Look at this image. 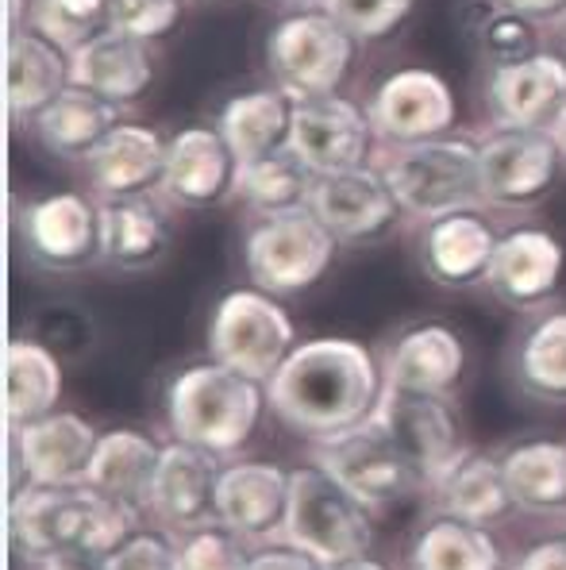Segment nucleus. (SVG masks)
<instances>
[{
    "instance_id": "obj_1",
    "label": "nucleus",
    "mask_w": 566,
    "mask_h": 570,
    "mask_svg": "<svg viewBox=\"0 0 566 570\" xmlns=\"http://www.w3.org/2000/svg\"><path fill=\"white\" fill-rule=\"evenodd\" d=\"M381 393V363L366 351V343L339 335L297 343L281 371L266 382L274 413L320 443L370 421Z\"/></svg>"
},
{
    "instance_id": "obj_2",
    "label": "nucleus",
    "mask_w": 566,
    "mask_h": 570,
    "mask_svg": "<svg viewBox=\"0 0 566 570\" xmlns=\"http://www.w3.org/2000/svg\"><path fill=\"white\" fill-rule=\"evenodd\" d=\"M266 401L270 397L262 382L208 358V363L186 366L170 382L166 416H170L173 440L193 443L212 455H231L251 440Z\"/></svg>"
},
{
    "instance_id": "obj_3",
    "label": "nucleus",
    "mask_w": 566,
    "mask_h": 570,
    "mask_svg": "<svg viewBox=\"0 0 566 570\" xmlns=\"http://www.w3.org/2000/svg\"><path fill=\"white\" fill-rule=\"evenodd\" d=\"M378 166L401 200V213L420 224L463 208H481L478 136L470 131H447L428 142L386 150Z\"/></svg>"
},
{
    "instance_id": "obj_4",
    "label": "nucleus",
    "mask_w": 566,
    "mask_h": 570,
    "mask_svg": "<svg viewBox=\"0 0 566 570\" xmlns=\"http://www.w3.org/2000/svg\"><path fill=\"white\" fill-rule=\"evenodd\" d=\"M359 58V39L324 8L286 12L266 36V66L294 100L339 94Z\"/></svg>"
},
{
    "instance_id": "obj_5",
    "label": "nucleus",
    "mask_w": 566,
    "mask_h": 570,
    "mask_svg": "<svg viewBox=\"0 0 566 570\" xmlns=\"http://www.w3.org/2000/svg\"><path fill=\"white\" fill-rule=\"evenodd\" d=\"M370 505H363L336 474L320 463L301 466L289 474V505H286V540L309 551L320 567L344 563L366 556L370 548Z\"/></svg>"
},
{
    "instance_id": "obj_6",
    "label": "nucleus",
    "mask_w": 566,
    "mask_h": 570,
    "mask_svg": "<svg viewBox=\"0 0 566 570\" xmlns=\"http://www.w3.org/2000/svg\"><path fill=\"white\" fill-rule=\"evenodd\" d=\"M339 239L316 220L312 208L294 213L251 216L244 236V266L247 278L274 297H294L312 289L336 263Z\"/></svg>"
},
{
    "instance_id": "obj_7",
    "label": "nucleus",
    "mask_w": 566,
    "mask_h": 570,
    "mask_svg": "<svg viewBox=\"0 0 566 570\" xmlns=\"http://www.w3.org/2000/svg\"><path fill=\"white\" fill-rule=\"evenodd\" d=\"M297 347L294 321L266 289H231L216 301L208 321V355L255 382H270Z\"/></svg>"
},
{
    "instance_id": "obj_8",
    "label": "nucleus",
    "mask_w": 566,
    "mask_h": 570,
    "mask_svg": "<svg viewBox=\"0 0 566 570\" xmlns=\"http://www.w3.org/2000/svg\"><path fill=\"white\" fill-rule=\"evenodd\" d=\"M566 155L552 128H489L478 136L481 208L524 213L555 189Z\"/></svg>"
},
{
    "instance_id": "obj_9",
    "label": "nucleus",
    "mask_w": 566,
    "mask_h": 570,
    "mask_svg": "<svg viewBox=\"0 0 566 570\" xmlns=\"http://www.w3.org/2000/svg\"><path fill=\"white\" fill-rule=\"evenodd\" d=\"M316 463L328 474H336L363 505H386V501L409 498L413 490L428 485L413 455L394 440V432L378 416L336 435V440H324L316 448Z\"/></svg>"
},
{
    "instance_id": "obj_10",
    "label": "nucleus",
    "mask_w": 566,
    "mask_h": 570,
    "mask_svg": "<svg viewBox=\"0 0 566 570\" xmlns=\"http://www.w3.org/2000/svg\"><path fill=\"white\" fill-rule=\"evenodd\" d=\"M366 116H370L378 147L397 150L455 131L459 105H455L451 86L436 70L401 66L374 86V94L366 97Z\"/></svg>"
},
{
    "instance_id": "obj_11",
    "label": "nucleus",
    "mask_w": 566,
    "mask_h": 570,
    "mask_svg": "<svg viewBox=\"0 0 566 570\" xmlns=\"http://www.w3.org/2000/svg\"><path fill=\"white\" fill-rule=\"evenodd\" d=\"M289 147L297 150V158L309 166L316 178H324V174L370 166L374 150H378V136L370 128L366 105H355L351 97L339 94H324L294 105Z\"/></svg>"
},
{
    "instance_id": "obj_12",
    "label": "nucleus",
    "mask_w": 566,
    "mask_h": 570,
    "mask_svg": "<svg viewBox=\"0 0 566 570\" xmlns=\"http://www.w3.org/2000/svg\"><path fill=\"white\" fill-rule=\"evenodd\" d=\"M309 208L316 213V220L339 239V247H363V243L389 236L405 216L401 200L389 189L378 163L316 178Z\"/></svg>"
},
{
    "instance_id": "obj_13",
    "label": "nucleus",
    "mask_w": 566,
    "mask_h": 570,
    "mask_svg": "<svg viewBox=\"0 0 566 570\" xmlns=\"http://www.w3.org/2000/svg\"><path fill=\"white\" fill-rule=\"evenodd\" d=\"M20 239L47 271H78L101 258V200L86 193H47L20 213Z\"/></svg>"
},
{
    "instance_id": "obj_14",
    "label": "nucleus",
    "mask_w": 566,
    "mask_h": 570,
    "mask_svg": "<svg viewBox=\"0 0 566 570\" xmlns=\"http://www.w3.org/2000/svg\"><path fill=\"white\" fill-rule=\"evenodd\" d=\"M481 105L494 128H552L566 105V50H536L509 66H489Z\"/></svg>"
},
{
    "instance_id": "obj_15",
    "label": "nucleus",
    "mask_w": 566,
    "mask_h": 570,
    "mask_svg": "<svg viewBox=\"0 0 566 570\" xmlns=\"http://www.w3.org/2000/svg\"><path fill=\"white\" fill-rule=\"evenodd\" d=\"M239 158L220 128L193 124L166 139V170L158 197L173 208H216L236 197Z\"/></svg>"
},
{
    "instance_id": "obj_16",
    "label": "nucleus",
    "mask_w": 566,
    "mask_h": 570,
    "mask_svg": "<svg viewBox=\"0 0 566 570\" xmlns=\"http://www.w3.org/2000/svg\"><path fill=\"white\" fill-rule=\"evenodd\" d=\"M566 271V250L559 236L536 224L502 232L489 263L486 285L513 308H539L555 297Z\"/></svg>"
},
{
    "instance_id": "obj_17",
    "label": "nucleus",
    "mask_w": 566,
    "mask_h": 570,
    "mask_svg": "<svg viewBox=\"0 0 566 570\" xmlns=\"http://www.w3.org/2000/svg\"><path fill=\"white\" fill-rule=\"evenodd\" d=\"M12 448L20 455V466L28 474V482L36 485H86L89 482V463L97 451V428L81 421L78 413H54L39 416V421L16 424Z\"/></svg>"
},
{
    "instance_id": "obj_18",
    "label": "nucleus",
    "mask_w": 566,
    "mask_h": 570,
    "mask_svg": "<svg viewBox=\"0 0 566 570\" xmlns=\"http://www.w3.org/2000/svg\"><path fill=\"white\" fill-rule=\"evenodd\" d=\"M89 485H36L28 482L8 505V528L28 559H51L54 551L81 548L89 521Z\"/></svg>"
},
{
    "instance_id": "obj_19",
    "label": "nucleus",
    "mask_w": 566,
    "mask_h": 570,
    "mask_svg": "<svg viewBox=\"0 0 566 570\" xmlns=\"http://www.w3.org/2000/svg\"><path fill=\"white\" fill-rule=\"evenodd\" d=\"M81 166L97 200L155 197L162 189L166 139L147 124L120 120Z\"/></svg>"
},
{
    "instance_id": "obj_20",
    "label": "nucleus",
    "mask_w": 566,
    "mask_h": 570,
    "mask_svg": "<svg viewBox=\"0 0 566 570\" xmlns=\"http://www.w3.org/2000/svg\"><path fill=\"white\" fill-rule=\"evenodd\" d=\"M73 86L70 50L36 31L31 23L4 39V108L12 124H36L51 100Z\"/></svg>"
},
{
    "instance_id": "obj_21",
    "label": "nucleus",
    "mask_w": 566,
    "mask_h": 570,
    "mask_svg": "<svg viewBox=\"0 0 566 570\" xmlns=\"http://www.w3.org/2000/svg\"><path fill=\"white\" fill-rule=\"evenodd\" d=\"M497 239H502V232L481 216V208L439 216L420 228V266L444 289L486 285Z\"/></svg>"
},
{
    "instance_id": "obj_22",
    "label": "nucleus",
    "mask_w": 566,
    "mask_h": 570,
    "mask_svg": "<svg viewBox=\"0 0 566 570\" xmlns=\"http://www.w3.org/2000/svg\"><path fill=\"white\" fill-rule=\"evenodd\" d=\"M220 455L193 443H166L155 474L151 509L173 532H193L216 521V485H220Z\"/></svg>"
},
{
    "instance_id": "obj_23",
    "label": "nucleus",
    "mask_w": 566,
    "mask_h": 570,
    "mask_svg": "<svg viewBox=\"0 0 566 570\" xmlns=\"http://www.w3.org/2000/svg\"><path fill=\"white\" fill-rule=\"evenodd\" d=\"M155 50L143 39H131L123 31L108 28L93 43L78 47L70 55V78L73 86L89 94L112 100L116 108L139 105L147 89L155 86Z\"/></svg>"
},
{
    "instance_id": "obj_24",
    "label": "nucleus",
    "mask_w": 566,
    "mask_h": 570,
    "mask_svg": "<svg viewBox=\"0 0 566 570\" xmlns=\"http://www.w3.org/2000/svg\"><path fill=\"white\" fill-rule=\"evenodd\" d=\"M463 366L466 351L459 335L444 324H420L397 335V343H389L381 358V379H386V390L447 397L463 379Z\"/></svg>"
},
{
    "instance_id": "obj_25",
    "label": "nucleus",
    "mask_w": 566,
    "mask_h": 570,
    "mask_svg": "<svg viewBox=\"0 0 566 570\" xmlns=\"http://www.w3.org/2000/svg\"><path fill=\"white\" fill-rule=\"evenodd\" d=\"M381 424L394 432V440L413 455V463L420 466L428 485L444 474V466L459 455V432L447 413L444 397H428V393H401L386 390L374 409Z\"/></svg>"
},
{
    "instance_id": "obj_26",
    "label": "nucleus",
    "mask_w": 566,
    "mask_h": 570,
    "mask_svg": "<svg viewBox=\"0 0 566 570\" xmlns=\"http://www.w3.org/2000/svg\"><path fill=\"white\" fill-rule=\"evenodd\" d=\"M289 474L274 463H236L220 471L216 521L239 540H258L286 524Z\"/></svg>"
},
{
    "instance_id": "obj_27",
    "label": "nucleus",
    "mask_w": 566,
    "mask_h": 570,
    "mask_svg": "<svg viewBox=\"0 0 566 570\" xmlns=\"http://www.w3.org/2000/svg\"><path fill=\"white\" fill-rule=\"evenodd\" d=\"M170 247V220L155 197L101 200V263L147 271Z\"/></svg>"
},
{
    "instance_id": "obj_28",
    "label": "nucleus",
    "mask_w": 566,
    "mask_h": 570,
    "mask_svg": "<svg viewBox=\"0 0 566 570\" xmlns=\"http://www.w3.org/2000/svg\"><path fill=\"white\" fill-rule=\"evenodd\" d=\"M294 105L297 100L278 86L247 89V94L231 97L220 108L216 128L224 131L228 147L236 150L239 163H255L274 150L289 147V131H294Z\"/></svg>"
},
{
    "instance_id": "obj_29",
    "label": "nucleus",
    "mask_w": 566,
    "mask_h": 570,
    "mask_svg": "<svg viewBox=\"0 0 566 570\" xmlns=\"http://www.w3.org/2000/svg\"><path fill=\"white\" fill-rule=\"evenodd\" d=\"M120 112L123 108H116L112 100L89 94V89H81V86H70L62 97L51 100V105L39 112V120L31 124V128H36L39 142H43L54 158L86 163L97 142L123 120Z\"/></svg>"
},
{
    "instance_id": "obj_30",
    "label": "nucleus",
    "mask_w": 566,
    "mask_h": 570,
    "mask_svg": "<svg viewBox=\"0 0 566 570\" xmlns=\"http://www.w3.org/2000/svg\"><path fill=\"white\" fill-rule=\"evenodd\" d=\"M431 490L439 493V505H444L447 517H459V521L481 528L502 521L516 505L502 463L481 455V451H459L444 466V474L431 482Z\"/></svg>"
},
{
    "instance_id": "obj_31",
    "label": "nucleus",
    "mask_w": 566,
    "mask_h": 570,
    "mask_svg": "<svg viewBox=\"0 0 566 570\" xmlns=\"http://www.w3.org/2000/svg\"><path fill=\"white\" fill-rule=\"evenodd\" d=\"M158 463H162V448L151 435L136 432V428H112L97 440L86 485L128 501V505H151Z\"/></svg>"
},
{
    "instance_id": "obj_32",
    "label": "nucleus",
    "mask_w": 566,
    "mask_h": 570,
    "mask_svg": "<svg viewBox=\"0 0 566 570\" xmlns=\"http://www.w3.org/2000/svg\"><path fill=\"white\" fill-rule=\"evenodd\" d=\"M62 397V366L43 343L12 340L4 347V416L8 428L54 413Z\"/></svg>"
},
{
    "instance_id": "obj_33",
    "label": "nucleus",
    "mask_w": 566,
    "mask_h": 570,
    "mask_svg": "<svg viewBox=\"0 0 566 570\" xmlns=\"http://www.w3.org/2000/svg\"><path fill=\"white\" fill-rule=\"evenodd\" d=\"M312 189H316V174L297 158L294 147H281L274 155L239 166L236 197L244 200L251 216H274V213H294V208H309Z\"/></svg>"
},
{
    "instance_id": "obj_34",
    "label": "nucleus",
    "mask_w": 566,
    "mask_h": 570,
    "mask_svg": "<svg viewBox=\"0 0 566 570\" xmlns=\"http://www.w3.org/2000/svg\"><path fill=\"white\" fill-rule=\"evenodd\" d=\"M502 471L513 501L520 509H532V513H559V509H566V443H516L502 459Z\"/></svg>"
},
{
    "instance_id": "obj_35",
    "label": "nucleus",
    "mask_w": 566,
    "mask_h": 570,
    "mask_svg": "<svg viewBox=\"0 0 566 570\" xmlns=\"http://www.w3.org/2000/svg\"><path fill=\"white\" fill-rule=\"evenodd\" d=\"M409 563L413 570H497L502 551L481 524L444 517L416 535Z\"/></svg>"
},
{
    "instance_id": "obj_36",
    "label": "nucleus",
    "mask_w": 566,
    "mask_h": 570,
    "mask_svg": "<svg viewBox=\"0 0 566 570\" xmlns=\"http://www.w3.org/2000/svg\"><path fill=\"white\" fill-rule=\"evenodd\" d=\"M516 379L544 401H566V313H547L528 328L516 355Z\"/></svg>"
},
{
    "instance_id": "obj_37",
    "label": "nucleus",
    "mask_w": 566,
    "mask_h": 570,
    "mask_svg": "<svg viewBox=\"0 0 566 570\" xmlns=\"http://www.w3.org/2000/svg\"><path fill=\"white\" fill-rule=\"evenodd\" d=\"M28 23L73 55L112 28V0H31Z\"/></svg>"
},
{
    "instance_id": "obj_38",
    "label": "nucleus",
    "mask_w": 566,
    "mask_h": 570,
    "mask_svg": "<svg viewBox=\"0 0 566 570\" xmlns=\"http://www.w3.org/2000/svg\"><path fill=\"white\" fill-rule=\"evenodd\" d=\"M544 23L528 20V16L513 12V8L489 0V8L481 12L478 28H474V43H478L481 58L489 66H509L520 58H532L536 50H544Z\"/></svg>"
},
{
    "instance_id": "obj_39",
    "label": "nucleus",
    "mask_w": 566,
    "mask_h": 570,
    "mask_svg": "<svg viewBox=\"0 0 566 570\" xmlns=\"http://www.w3.org/2000/svg\"><path fill=\"white\" fill-rule=\"evenodd\" d=\"M320 8L336 16L359 43H378L409 20L416 0H324Z\"/></svg>"
},
{
    "instance_id": "obj_40",
    "label": "nucleus",
    "mask_w": 566,
    "mask_h": 570,
    "mask_svg": "<svg viewBox=\"0 0 566 570\" xmlns=\"http://www.w3.org/2000/svg\"><path fill=\"white\" fill-rule=\"evenodd\" d=\"M251 559L239 548V535L228 528H193L173 548V570H247Z\"/></svg>"
},
{
    "instance_id": "obj_41",
    "label": "nucleus",
    "mask_w": 566,
    "mask_h": 570,
    "mask_svg": "<svg viewBox=\"0 0 566 570\" xmlns=\"http://www.w3.org/2000/svg\"><path fill=\"white\" fill-rule=\"evenodd\" d=\"M186 0H112V28L143 43L173 36L181 23Z\"/></svg>"
},
{
    "instance_id": "obj_42",
    "label": "nucleus",
    "mask_w": 566,
    "mask_h": 570,
    "mask_svg": "<svg viewBox=\"0 0 566 570\" xmlns=\"http://www.w3.org/2000/svg\"><path fill=\"white\" fill-rule=\"evenodd\" d=\"M108 570H173V543L166 535H131L120 551L108 556Z\"/></svg>"
},
{
    "instance_id": "obj_43",
    "label": "nucleus",
    "mask_w": 566,
    "mask_h": 570,
    "mask_svg": "<svg viewBox=\"0 0 566 570\" xmlns=\"http://www.w3.org/2000/svg\"><path fill=\"white\" fill-rule=\"evenodd\" d=\"M247 570H324L316 559L309 556V551L301 548H266L258 551V556H251V563H247Z\"/></svg>"
},
{
    "instance_id": "obj_44",
    "label": "nucleus",
    "mask_w": 566,
    "mask_h": 570,
    "mask_svg": "<svg viewBox=\"0 0 566 570\" xmlns=\"http://www.w3.org/2000/svg\"><path fill=\"white\" fill-rule=\"evenodd\" d=\"M497 4L513 8V12L528 16V20L536 23H552V28H559V23L566 20V0H497Z\"/></svg>"
},
{
    "instance_id": "obj_45",
    "label": "nucleus",
    "mask_w": 566,
    "mask_h": 570,
    "mask_svg": "<svg viewBox=\"0 0 566 570\" xmlns=\"http://www.w3.org/2000/svg\"><path fill=\"white\" fill-rule=\"evenodd\" d=\"M39 570H108V556H97V551L86 548H66L54 551L51 559H43Z\"/></svg>"
},
{
    "instance_id": "obj_46",
    "label": "nucleus",
    "mask_w": 566,
    "mask_h": 570,
    "mask_svg": "<svg viewBox=\"0 0 566 570\" xmlns=\"http://www.w3.org/2000/svg\"><path fill=\"white\" fill-rule=\"evenodd\" d=\"M516 570H566V543L563 540L536 543L532 551H524Z\"/></svg>"
},
{
    "instance_id": "obj_47",
    "label": "nucleus",
    "mask_w": 566,
    "mask_h": 570,
    "mask_svg": "<svg viewBox=\"0 0 566 570\" xmlns=\"http://www.w3.org/2000/svg\"><path fill=\"white\" fill-rule=\"evenodd\" d=\"M324 570H386L378 559H366V556H355V559H344V563H331Z\"/></svg>"
},
{
    "instance_id": "obj_48",
    "label": "nucleus",
    "mask_w": 566,
    "mask_h": 570,
    "mask_svg": "<svg viewBox=\"0 0 566 570\" xmlns=\"http://www.w3.org/2000/svg\"><path fill=\"white\" fill-rule=\"evenodd\" d=\"M552 131H555V139H559V147H563V155H566V105H563V112L555 116Z\"/></svg>"
},
{
    "instance_id": "obj_49",
    "label": "nucleus",
    "mask_w": 566,
    "mask_h": 570,
    "mask_svg": "<svg viewBox=\"0 0 566 570\" xmlns=\"http://www.w3.org/2000/svg\"><path fill=\"white\" fill-rule=\"evenodd\" d=\"M274 4H281L286 12H297V8H320L324 0H274Z\"/></svg>"
},
{
    "instance_id": "obj_50",
    "label": "nucleus",
    "mask_w": 566,
    "mask_h": 570,
    "mask_svg": "<svg viewBox=\"0 0 566 570\" xmlns=\"http://www.w3.org/2000/svg\"><path fill=\"white\" fill-rule=\"evenodd\" d=\"M559 31H563V50H566V20L559 23Z\"/></svg>"
}]
</instances>
